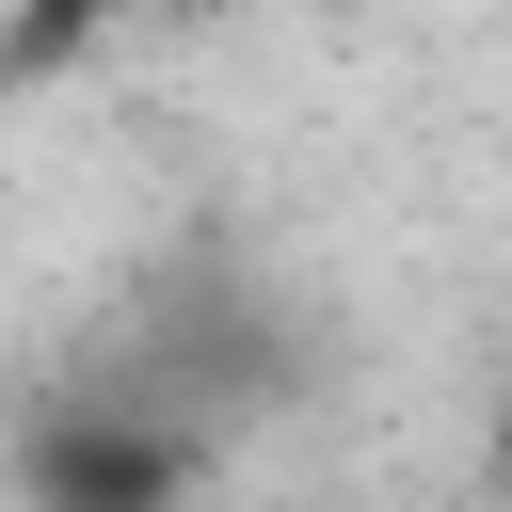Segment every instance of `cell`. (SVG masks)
<instances>
[{
	"instance_id": "obj_1",
	"label": "cell",
	"mask_w": 512,
	"mask_h": 512,
	"mask_svg": "<svg viewBox=\"0 0 512 512\" xmlns=\"http://www.w3.org/2000/svg\"><path fill=\"white\" fill-rule=\"evenodd\" d=\"M0 480H16V512H192L208 432H176V416H144L128 384L80 368V384H48V400L16 416Z\"/></svg>"
},
{
	"instance_id": "obj_2",
	"label": "cell",
	"mask_w": 512,
	"mask_h": 512,
	"mask_svg": "<svg viewBox=\"0 0 512 512\" xmlns=\"http://www.w3.org/2000/svg\"><path fill=\"white\" fill-rule=\"evenodd\" d=\"M112 16H144V0H16V32H0V64L32 80V64H80Z\"/></svg>"
},
{
	"instance_id": "obj_3",
	"label": "cell",
	"mask_w": 512,
	"mask_h": 512,
	"mask_svg": "<svg viewBox=\"0 0 512 512\" xmlns=\"http://www.w3.org/2000/svg\"><path fill=\"white\" fill-rule=\"evenodd\" d=\"M496 464H512V416H496Z\"/></svg>"
}]
</instances>
